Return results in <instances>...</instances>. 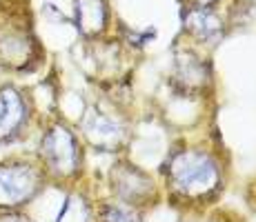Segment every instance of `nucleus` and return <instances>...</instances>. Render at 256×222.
Listing matches in <instances>:
<instances>
[{
    "label": "nucleus",
    "instance_id": "7ed1b4c3",
    "mask_svg": "<svg viewBox=\"0 0 256 222\" xmlns=\"http://www.w3.org/2000/svg\"><path fill=\"white\" fill-rule=\"evenodd\" d=\"M42 149H45V158L54 171H58V174L72 171L74 160H76V145H74V138L70 136V131L54 129L45 138Z\"/></svg>",
    "mask_w": 256,
    "mask_h": 222
},
{
    "label": "nucleus",
    "instance_id": "f03ea898",
    "mask_svg": "<svg viewBox=\"0 0 256 222\" xmlns=\"http://www.w3.org/2000/svg\"><path fill=\"white\" fill-rule=\"evenodd\" d=\"M27 120V105L16 89H0V142L14 138Z\"/></svg>",
    "mask_w": 256,
    "mask_h": 222
},
{
    "label": "nucleus",
    "instance_id": "f257e3e1",
    "mask_svg": "<svg viewBox=\"0 0 256 222\" xmlns=\"http://www.w3.org/2000/svg\"><path fill=\"white\" fill-rule=\"evenodd\" d=\"M38 189V176L32 167H0V207H14L32 198Z\"/></svg>",
    "mask_w": 256,
    "mask_h": 222
},
{
    "label": "nucleus",
    "instance_id": "20e7f679",
    "mask_svg": "<svg viewBox=\"0 0 256 222\" xmlns=\"http://www.w3.org/2000/svg\"><path fill=\"white\" fill-rule=\"evenodd\" d=\"M200 2H208V0H200Z\"/></svg>",
    "mask_w": 256,
    "mask_h": 222
}]
</instances>
